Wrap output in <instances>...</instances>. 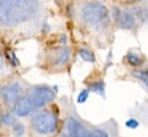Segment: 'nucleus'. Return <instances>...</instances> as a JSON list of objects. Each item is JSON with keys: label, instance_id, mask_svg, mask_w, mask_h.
Here are the masks:
<instances>
[{"label": "nucleus", "instance_id": "obj_1", "mask_svg": "<svg viewBox=\"0 0 148 137\" xmlns=\"http://www.w3.org/2000/svg\"><path fill=\"white\" fill-rule=\"evenodd\" d=\"M36 0H0V26L15 27L36 16Z\"/></svg>", "mask_w": 148, "mask_h": 137}, {"label": "nucleus", "instance_id": "obj_2", "mask_svg": "<svg viewBox=\"0 0 148 137\" xmlns=\"http://www.w3.org/2000/svg\"><path fill=\"white\" fill-rule=\"evenodd\" d=\"M82 21L93 28H99L101 24L108 21L109 12L106 6L99 2H87L85 3L79 12Z\"/></svg>", "mask_w": 148, "mask_h": 137}, {"label": "nucleus", "instance_id": "obj_3", "mask_svg": "<svg viewBox=\"0 0 148 137\" xmlns=\"http://www.w3.org/2000/svg\"><path fill=\"white\" fill-rule=\"evenodd\" d=\"M31 126L39 135H51L58 128V116L49 111L40 112L32 118Z\"/></svg>", "mask_w": 148, "mask_h": 137}, {"label": "nucleus", "instance_id": "obj_4", "mask_svg": "<svg viewBox=\"0 0 148 137\" xmlns=\"http://www.w3.org/2000/svg\"><path fill=\"white\" fill-rule=\"evenodd\" d=\"M28 98L30 99V102L36 109V108H40L47 104L52 103L55 98V93L48 88L39 86V88H35L31 90Z\"/></svg>", "mask_w": 148, "mask_h": 137}, {"label": "nucleus", "instance_id": "obj_5", "mask_svg": "<svg viewBox=\"0 0 148 137\" xmlns=\"http://www.w3.org/2000/svg\"><path fill=\"white\" fill-rule=\"evenodd\" d=\"M112 15H114V19L116 21V24L121 29L131 30V29L137 27L136 14L133 12H131V10H126V9H121L118 7H114L112 8Z\"/></svg>", "mask_w": 148, "mask_h": 137}, {"label": "nucleus", "instance_id": "obj_6", "mask_svg": "<svg viewBox=\"0 0 148 137\" xmlns=\"http://www.w3.org/2000/svg\"><path fill=\"white\" fill-rule=\"evenodd\" d=\"M62 137H90V133L78 120L68 118L63 126Z\"/></svg>", "mask_w": 148, "mask_h": 137}, {"label": "nucleus", "instance_id": "obj_7", "mask_svg": "<svg viewBox=\"0 0 148 137\" xmlns=\"http://www.w3.org/2000/svg\"><path fill=\"white\" fill-rule=\"evenodd\" d=\"M1 97L3 103L8 106H13L17 103V100L21 98V85L18 83H13L6 88L2 89Z\"/></svg>", "mask_w": 148, "mask_h": 137}, {"label": "nucleus", "instance_id": "obj_8", "mask_svg": "<svg viewBox=\"0 0 148 137\" xmlns=\"http://www.w3.org/2000/svg\"><path fill=\"white\" fill-rule=\"evenodd\" d=\"M34 109H35V107L28 97L20 98L17 100V103L14 105V112L18 116H25V115L30 114Z\"/></svg>", "mask_w": 148, "mask_h": 137}, {"label": "nucleus", "instance_id": "obj_9", "mask_svg": "<svg viewBox=\"0 0 148 137\" xmlns=\"http://www.w3.org/2000/svg\"><path fill=\"white\" fill-rule=\"evenodd\" d=\"M69 59H70V50L68 47H63L59 51L55 64L58 66H62V65H66L69 61Z\"/></svg>", "mask_w": 148, "mask_h": 137}, {"label": "nucleus", "instance_id": "obj_10", "mask_svg": "<svg viewBox=\"0 0 148 137\" xmlns=\"http://www.w3.org/2000/svg\"><path fill=\"white\" fill-rule=\"evenodd\" d=\"M126 61L132 66H140L143 64V58L133 52H130L126 54Z\"/></svg>", "mask_w": 148, "mask_h": 137}, {"label": "nucleus", "instance_id": "obj_11", "mask_svg": "<svg viewBox=\"0 0 148 137\" xmlns=\"http://www.w3.org/2000/svg\"><path fill=\"white\" fill-rule=\"evenodd\" d=\"M79 55H80V58H82L84 61H86V62H95V57H94V54H93L90 50H87V48H80V50H79Z\"/></svg>", "mask_w": 148, "mask_h": 137}, {"label": "nucleus", "instance_id": "obj_12", "mask_svg": "<svg viewBox=\"0 0 148 137\" xmlns=\"http://www.w3.org/2000/svg\"><path fill=\"white\" fill-rule=\"evenodd\" d=\"M0 122L3 123L5 126H14L16 123V120L10 114H3L0 116Z\"/></svg>", "mask_w": 148, "mask_h": 137}, {"label": "nucleus", "instance_id": "obj_13", "mask_svg": "<svg viewBox=\"0 0 148 137\" xmlns=\"http://www.w3.org/2000/svg\"><path fill=\"white\" fill-rule=\"evenodd\" d=\"M133 75H134L136 77H138L139 80H141L143 83L148 88V69H146V70H141V71H136Z\"/></svg>", "mask_w": 148, "mask_h": 137}, {"label": "nucleus", "instance_id": "obj_14", "mask_svg": "<svg viewBox=\"0 0 148 137\" xmlns=\"http://www.w3.org/2000/svg\"><path fill=\"white\" fill-rule=\"evenodd\" d=\"M90 90H92L94 92H98V93H103L105 86L101 82H97V83H93V84L90 85Z\"/></svg>", "mask_w": 148, "mask_h": 137}, {"label": "nucleus", "instance_id": "obj_15", "mask_svg": "<svg viewBox=\"0 0 148 137\" xmlns=\"http://www.w3.org/2000/svg\"><path fill=\"white\" fill-rule=\"evenodd\" d=\"M13 130L16 136H22L24 134V126L22 123H15L13 126Z\"/></svg>", "mask_w": 148, "mask_h": 137}, {"label": "nucleus", "instance_id": "obj_16", "mask_svg": "<svg viewBox=\"0 0 148 137\" xmlns=\"http://www.w3.org/2000/svg\"><path fill=\"white\" fill-rule=\"evenodd\" d=\"M88 95H90V91H88V90H83V91L79 93V96H78V98H77V102L79 104L85 103V102L87 100V98H88Z\"/></svg>", "mask_w": 148, "mask_h": 137}, {"label": "nucleus", "instance_id": "obj_17", "mask_svg": "<svg viewBox=\"0 0 148 137\" xmlns=\"http://www.w3.org/2000/svg\"><path fill=\"white\" fill-rule=\"evenodd\" d=\"M90 137H108V135L101 129H94L92 133H90Z\"/></svg>", "mask_w": 148, "mask_h": 137}, {"label": "nucleus", "instance_id": "obj_18", "mask_svg": "<svg viewBox=\"0 0 148 137\" xmlns=\"http://www.w3.org/2000/svg\"><path fill=\"white\" fill-rule=\"evenodd\" d=\"M138 126H139V122H138L137 120H134V119H130V120L126 121V127H129V128H131V129H134V128H137Z\"/></svg>", "mask_w": 148, "mask_h": 137}, {"label": "nucleus", "instance_id": "obj_19", "mask_svg": "<svg viewBox=\"0 0 148 137\" xmlns=\"http://www.w3.org/2000/svg\"><path fill=\"white\" fill-rule=\"evenodd\" d=\"M124 2H126V3H133V2H138V1H140V0H123Z\"/></svg>", "mask_w": 148, "mask_h": 137}, {"label": "nucleus", "instance_id": "obj_20", "mask_svg": "<svg viewBox=\"0 0 148 137\" xmlns=\"http://www.w3.org/2000/svg\"><path fill=\"white\" fill-rule=\"evenodd\" d=\"M2 64H3V60H2V57H1V54H0V68L2 67Z\"/></svg>", "mask_w": 148, "mask_h": 137}]
</instances>
